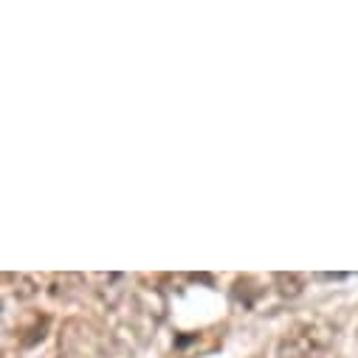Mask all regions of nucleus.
<instances>
[{
  "label": "nucleus",
  "instance_id": "obj_5",
  "mask_svg": "<svg viewBox=\"0 0 358 358\" xmlns=\"http://www.w3.org/2000/svg\"><path fill=\"white\" fill-rule=\"evenodd\" d=\"M274 285L282 299H296L305 291V277L302 274H274Z\"/></svg>",
  "mask_w": 358,
  "mask_h": 358
},
{
  "label": "nucleus",
  "instance_id": "obj_1",
  "mask_svg": "<svg viewBox=\"0 0 358 358\" xmlns=\"http://www.w3.org/2000/svg\"><path fill=\"white\" fill-rule=\"evenodd\" d=\"M333 327L322 319H310V322H296L277 347L280 358H316L324 352H333Z\"/></svg>",
  "mask_w": 358,
  "mask_h": 358
},
{
  "label": "nucleus",
  "instance_id": "obj_4",
  "mask_svg": "<svg viewBox=\"0 0 358 358\" xmlns=\"http://www.w3.org/2000/svg\"><path fill=\"white\" fill-rule=\"evenodd\" d=\"M3 280L15 285V288H9V291H12L15 299H20V302H29V299H34V296L40 294V282H37L31 274H6Z\"/></svg>",
  "mask_w": 358,
  "mask_h": 358
},
{
  "label": "nucleus",
  "instance_id": "obj_2",
  "mask_svg": "<svg viewBox=\"0 0 358 358\" xmlns=\"http://www.w3.org/2000/svg\"><path fill=\"white\" fill-rule=\"evenodd\" d=\"M45 333H48V316L40 313V310L26 313V316L17 322V327H15V338H17L20 347H34V344H40V341L45 338Z\"/></svg>",
  "mask_w": 358,
  "mask_h": 358
},
{
  "label": "nucleus",
  "instance_id": "obj_6",
  "mask_svg": "<svg viewBox=\"0 0 358 358\" xmlns=\"http://www.w3.org/2000/svg\"><path fill=\"white\" fill-rule=\"evenodd\" d=\"M316 358H338L336 352H324V355H316Z\"/></svg>",
  "mask_w": 358,
  "mask_h": 358
},
{
  "label": "nucleus",
  "instance_id": "obj_3",
  "mask_svg": "<svg viewBox=\"0 0 358 358\" xmlns=\"http://www.w3.org/2000/svg\"><path fill=\"white\" fill-rule=\"evenodd\" d=\"M82 285H85V277H79V274H57L51 280L48 291L54 299H73L82 291Z\"/></svg>",
  "mask_w": 358,
  "mask_h": 358
}]
</instances>
